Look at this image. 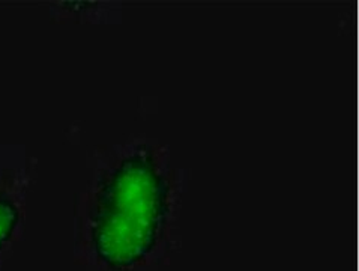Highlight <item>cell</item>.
Masks as SVG:
<instances>
[{"label":"cell","mask_w":359,"mask_h":271,"mask_svg":"<svg viewBox=\"0 0 359 271\" xmlns=\"http://www.w3.org/2000/svg\"><path fill=\"white\" fill-rule=\"evenodd\" d=\"M20 213L17 205L6 196L0 194V249L14 234Z\"/></svg>","instance_id":"2"},{"label":"cell","mask_w":359,"mask_h":271,"mask_svg":"<svg viewBox=\"0 0 359 271\" xmlns=\"http://www.w3.org/2000/svg\"><path fill=\"white\" fill-rule=\"evenodd\" d=\"M170 190L156 164L131 155L105 176L89 213V242L100 263L128 271L146 263L164 235Z\"/></svg>","instance_id":"1"}]
</instances>
